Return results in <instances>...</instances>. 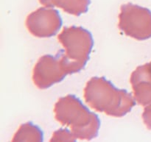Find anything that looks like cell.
I'll return each mask as SVG.
<instances>
[{
  "instance_id": "obj_4",
  "label": "cell",
  "mask_w": 151,
  "mask_h": 142,
  "mask_svg": "<svg viewBox=\"0 0 151 142\" xmlns=\"http://www.w3.org/2000/svg\"><path fill=\"white\" fill-rule=\"evenodd\" d=\"M119 29L138 41L151 38V11L132 3L122 4L119 15Z\"/></svg>"
},
{
  "instance_id": "obj_7",
  "label": "cell",
  "mask_w": 151,
  "mask_h": 142,
  "mask_svg": "<svg viewBox=\"0 0 151 142\" xmlns=\"http://www.w3.org/2000/svg\"><path fill=\"white\" fill-rule=\"evenodd\" d=\"M43 6L59 7L64 12L75 16L86 13L91 4L90 0H38Z\"/></svg>"
},
{
  "instance_id": "obj_9",
  "label": "cell",
  "mask_w": 151,
  "mask_h": 142,
  "mask_svg": "<svg viewBox=\"0 0 151 142\" xmlns=\"http://www.w3.org/2000/svg\"><path fill=\"white\" fill-rule=\"evenodd\" d=\"M134 97L142 106L151 105V82H141L132 85Z\"/></svg>"
},
{
  "instance_id": "obj_1",
  "label": "cell",
  "mask_w": 151,
  "mask_h": 142,
  "mask_svg": "<svg viewBox=\"0 0 151 142\" xmlns=\"http://www.w3.org/2000/svg\"><path fill=\"white\" fill-rule=\"evenodd\" d=\"M84 99L90 108L113 117H122L135 106L129 92L119 89L104 77H94L84 88Z\"/></svg>"
},
{
  "instance_id": "obj_8",
  "label": "cell",
  "mask_w": 151,
  "mask_h": 142,
  "mask_svg": "<svg viewBox=\"0 0 151 142\" xmlns=\"http://www.w3.org/2000/svg\"><path fill=\"white\" fill-rule=\"evenodd\" d=\"M44 133L41 128L33 125L32 122H27L20 126L14 137L13 141H43Z\"/></svg>"
},
{
  "instance_id": "obj_10",
  "label": "cell",
  "mask_w": 151,
  "mask_h": 142,
  "mask_svg": "<svg viewBox=\"0 0 151 142\" xmlns=\"http://www.w3.org/2000/svg\"><path fill=\"white\" fill-rule=\"evenodd\" d=\"M141 82H151V62L138 66L131 75V85Z\"/></svg>"
},
{
  "instance_id": "obj_6",
  "label": "cell",
  "mask_w": 151,
  "mask_h": 142,
  "mask_svg": "<svg viewBox=\"0 0 151 142\" xmlns=\"http://www.w3.org/2000/svg\"><path fill=\"white\" fill-rule=\"evenodd\" d=\"M59 12L53 7H42L32 12L26 19L27 29L37 38H50L55 35L62 26Z\"/></svg>"
},
{
  "instance_id": "obj_11",
  "label": "cell",
  "mask_w": 151,
  "mask_h": 142,
  "mask_svg": "<svg viewBox=\"0 0 151 142\" xmlns=\"http://www.w3.org/2000/svg\"><path fill=\"white\" fill-rule=\"evenodd\" d=\"M77 138L71 130L61 128L53 133L50 141H75Z\"/></svg>"
},
{
  "instance_id": "obj_12",
  "label": "cell",
  "mask_w": 151,
  "mask_h": 142,
  "mask_svg": "<svg viewBox=\"0 0 151 142\" xmlns=\"http://www.w3.org/2000/svg\"><path fill=\"white\" fill-rule=\"evenodd\" d=\"M142 119L147 129L151 131V105L145 106L142 113Z\"/></svg>"
},
{
  "instance_id": "obj_5",
  "label": "cell",
  "mask_w": 151,
  "mask_h": 142,
  "mask_svg": "<svg viewBox=\"0 0 151 142\" xmlns=\"http://www.w3.org/2000/svg\"><path fill=\"white\" fill-rule=\"evenodd\" d=\"M69 73L60 55H45L38 59L32 71V81L39 89H47L61 82Z\"/></svg>"
},
{
  "instance_id": "obj_2",
  "label": "cell",
  "mask_w": 151,
  "mask_h": 142,
  "mask_svg": "<svg viewBox=\"0 0 151 142\" xmlns=\"http://www.w3.org/2000/svg\"><path fill=\"white\" fill-rule=\"evenodd\" d=\"M55 118L70 128L77 139L92 140L98 136L100 120L79 98L68 94L59 99L54 107Z\"/></svg>"
},
{
  "instance_id": "obj_3",
  "label": "cell",
  "mask_w": 151,
  "mask_h": 142,
  "mask_svg": "<svg viewBox=\"0 0 151 142\" xmlns=\"http://www.w3.org/2000/svg\"><path fill=\"white\" fill-rule=\"evenodd\" d=\"M58 40L65 49L58 54L69 75L83 70L94 46L91 32L82 27H65L58 35Z\"/></svg>"
}]
</instances>
